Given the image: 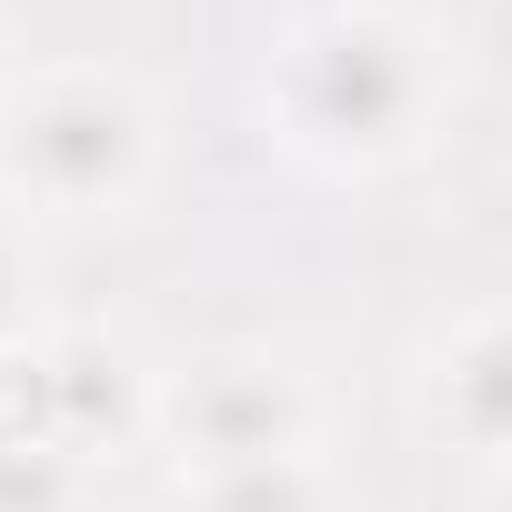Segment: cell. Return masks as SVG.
Instances as JSON below:
<instances>
[{
  "label": "cell",
  "mask_w": 512,
  "mask_h": 512,
  "mask_svg": "<svg viewBox=\"0 0 512 512\" xmlns=\"http://www.w3.org/2000/svg\"><path fill=\"white\" fill-rule=\"evenodd\" d=\"M251 111L312 181H402L452 141L462 41L422 0H312L272 31Z\"/></svg>",
  "instance_id": "1"
},
{
  "label": "cell",
  "mask_w": 512,
  "mask_h": 512,
  "mask_svg": "<svg viewBox=\"0 0 512 512\" xmlns=\"http://www.w3.org/2000/svg\"><path fill=\"white\" fill-rule=\"evenodd\" d=\"M81 462L71 452H51V442H31V432H0V512H71L81 502Z\"/></svg>",
  "instance_id": "7"
},
{
  "label": "cell",
  "mask_w": 512,
  "mask_h": 512,
  "mask_svg": "<svg viewBox=\"0 0 512 512\" xmlns=\"http://www.w3.org/2000/svg\"><path fill=\"white\" fill-rule=\"evenodd\" d=\"M21 71V41H11V21H0V81H11Z\"/></svg>",
  "instance_id": "8"
},
{
  "label": "cell",
  "mask_w": 512,
  "mask_h": 512,
  "mask_svg": "<svg viewBox=\"0 0 512 512\" xmlns=\"http://www.w3.org/2000/svg\"><path fill=\"white\" fill-rule=\"evenodd\" d=\"M61 312H51V262H41V241L21 211H0V352H21L41 342Z\"/></svg>",
  "instance_id": "6"
},
{
  "label": "cell",
  "mask_w": 512,
  "mask_h": 512,
  "mask_svg": "<svg viewBox=\"0 0 512 512\" xmlns=\"http://www.w3.org/2000/svg\"><path fill=\"white\" fill-rule=\"evenodd\" d=\"M171 121L131 61H21L0 81V211L131 221L161 191Z\"/></svg>",
  "instance_id": "2"
},
{
  "label": "cell",
  "mask_w": 512,
  "mask_h": 512,
  "mask_svg": "<svg viewBox=\"0 0 512 512\" xmlns=\"http://www.w3.org/2000/svg\"><path fill=\"white\" fill-rule=\"evenodd\" d=\"M181 512H342V472H332V452L231 462V472H191Z\"/></svg>",
  "instance_id": "5"
},
{
  "label": "cell",
  "mask_w": 512,
  "mask_h": 512,
  "mask_svg": "<svg viewBox=\"0 0 512 512\" xmlns=\"http://www.w3.org/2000/svg\"><path fill=\"white\" fill-rule=\"evenodd\" d=\"M151 442L191 472H231V462H282V452H332V402L292 352L262 342H221L191 352L171 372H151Z\"/></svg>",
  "instance_id": "3"
},
{
  "label": "cell",
  "mask_w": 512,
  "mask_h": 512,
  "mask_svg": "<svg viewBox=\"0 0 512 512\" xmlns=\"http://www.w3.org/2000/svg\"><path fill=\"white\" fill-rule=\"evenodd\" d=\"M412 392H422V422L442 452H462L472 472H502V452H512V312L492 292H472L422 342Z\"/></svg>",
  "instance_id": "4"
}]
</instances>
